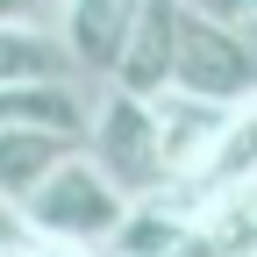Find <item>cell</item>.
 Listing matches in <instances>:
<instances>
[{
	"label": "cell",
	"instance_id": "6da1fadb",
	"mask_svg": "<svg viewBox=\"0 0 257 257\" xmlns=\"http://www.w3.org/2000/svg\"><path fill=\"white\" fill-rule=\"evenodd\" d=\"M121 214H128V193L114 186V172H107L86 143L22 200L29 236H64V243H86V250H100V243L121 229Z\"/></svg>",
	"mask_w": 257,
	"mask_h": 257
},
{
	"label": "cell",
	"instance_id": "7a4b0ae2",
	"mask_svg": "<svg viewBox=\"0 0 257 257\" xmlns=\"http://www.w3.org/2000/svg\"><path fill=\"white\" fill-rule=\"evenodd\" d=\"M86 150L114 172V186L128 200L143 193H165L172 172H165V150H157V107L150 93H128V86H107L93 100V128H86Z\"/></svg>",
	"mask_w": 257,
	"mask_h": 257
},
{
	"label": "cell",
	"instance_id": "3957f363",
	"mask_svg": "<svg viewBox=\"0 0 257 257\" xmlns=\"http://www.w3.org/2000/svg\"><path fill=\"white\" fill-rule=\"evenodd\" d=\"M172 86L243 107L257 93V50H250V36L229 29L221 15H207V8H193V0H179V72H172Z\"/></svg>",
	"mask_w": 257,
	"mask_h": 257
},
{
	"label": "cell",
	"instance_id": "277c9868",
	"mask_svg": "<svg viewBox=\"0 0 257 257\" xmlns=\"http://www.w3.org/2000/svg\"><path fill=\"white\" fill-rule=\"evenodd\" d=\"M150 107H157V150H165L172 186H193L200 165L214 157V143H221V128H229L236 107L229 100H207V93H186V86L150 93Z\"/></svg>",
	"mask_w": 257,
	"mask_h": 257
},
{
	"label": "cell",
	"instance_id": "5b68a950",
	"mask_svg": "<svg viewBox=\"0 0 257 257\" xmlns=\"http://www.w3.org/2000/svg\"><path fill=\"white\" fill-rule=\"evenodd\" d=\"M128 22H136V0H64L57 36L72 50V72L86 86H114V64L128 43Z\"/></svg>",
	"mask_w": 257,
	"mask_h": 257
},
{
	"label": "cell",
	"instance_id": "8992f818",
	"mask_svg": "<svg viewBox=\"0 0 257 257\" xmlns=\"http://www.w3.org/2000/svg\"><path fill=\"white\" fill-rule=\"evenodd\" d=\"M179 72V0H136V22H128V43L114 64V86L128 93H165Z\"/></svg>",
	"mask_w": 257,
	"mask_h": 257
},
{
	"label": "cell",
	"instance_id": "52a82bcc",
	"mask_svg": "<svg viewBox=\"0 0 257 257\" xmlns=\"http://www.w3.org/2000/svg\"><path fill=\"white\" fill-rule=\"evenodd\" d=\"M186 229H193V214L172 200V193H143V200H128L121 229L100 243V257H179Z\"/></svg>",
	"mask_w": 257,
	"mask_h": 257
},
{
	"label": "cell",
	"instance_id": "ba28073f",
	"mask_svg": "<svg viewBox=\"0 0 257 257\" xmlns=\"http://www.w3.org/2000/svg\"><path fill=\"white\" fill-rule=\"evenodd\" d=\"M72 150H79V136H57V128H8L0 121V193L22 207Z\"/></svg>",
	"mask_w": 257,
	"mask_h": 257
},
{
	"label": "cell",
	"instance_id": "9c48e42d",
	"mask_svg": "<svg viewBox=\"0 0 257 257\" xmlns=\"http://www.w3.org/2000/svg\"><path fill=\"white\" fill-rule=\"evenodd\" d=\"M22 79H79L57 29H43V22H0V86H22Z\"/></svg>",
	"mask_w": 257,
	"mask_h": 257
},
{
	"label": "cell",
	"instance_id": "30bf717a",
	"mask_svg": "<svg viewBox=\"0 0 257 257\" xmlns=\"http://www.w3.org/2000/svg\"><path fill=\"white\" fill-rule=\"evenodd\" d=\"M57 15H64V0H0V22H43V29H57Z\"/></svg>",
	"mask_w": 257,
	"mask_h": 257
},
{
	"label": "cell",
	"instance_id": "8fae6325",
	"mask_svg": "<svg viewBox=\"0 0 257 257\" xmlns=\"http://www.w3.org/2000/svg\"><path fill=\"white\" fill-rule=\"evenodd\" d=\"M22 257H100V250H86V243H64V236H29Z\"/></svg>",
	"mask_w": 257,
	"mask_h": 257
},
{
	"label": "cell",
	"instance_id": "7c38bea8",
	"mask_svg": "<svg viewBox=\"0 0 257 257\" xmlns=\"http://www.w3.org/2000/svg\"><path fill=\"white\" fill-rule=\"evenodd\" d=\"M15 236H29V221H22V207L0 193V243H15Z\"/></svg>",
	"mask_w": 257,
	"mask_h": 257
}]
</instances>
